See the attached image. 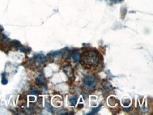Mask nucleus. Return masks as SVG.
<instances>
[{
    "instance_id": "nucleus-7",
    "label": "nucleus",
    "mask_w": 153,
    "mask_h": 115,
    "mask_svg": "<svg viewBox=\"0 0 153 115\" xmlns=\"http://www.w3.org/2000/svg\"><path fill=\"white\" fill-rule=\"evenodd\" d=\"M30 93L31 94L35 95L39 94V92L38 91V90H36V89H35V88H31V89L30 90Z\"/></svg>"
},
{
    "instance_id": "nucleus-3",
    "label": "nucleus",
    "mask_w": 153,
    "mask_h": 115,
    "mask_svg": "<svg viewBox=\"0 0 153 115\" xmlns=\"http://www.w3.org/2000/svg\"><path fill=\"white\" fill-rule=\"evenodd\" d=\"M36 82L38 83V85H40V86H45V78L42 75H39L36 79Z\"/></svg>"
},
{
    "instance_id": "nucleus-2",
    "label": "nucleus",
    "mask_w": 153,
    "mask_h": 115,
    "mask_svg": "<svg viewBox=\"0 0 153 115\" xmlns=\"http://www.w3.org/2000/svg\"><path fill=\"white\" fill-rule=\"evenodd\" d=\"M83 83L88 88H93L96 85V79L94 76L88 75L83 78Z\"/></svg>"
},
{
    "instance_id": "nucleus-9",
    "label": "nucleus",
    "mask_w": 153,
    "mask_h": 115,
    "mask_svg": "<svg viewBox=\"0 0 153 115\" xmlns=\"http://www.w3.org/2000/svg\"><path fill=\"white\" fill-rule=\"evenodd\" d=\"M114 2H115V3H117V2H119V1H120L121 0H112Z\"/></svg>"
},
{
    "instance_id": "nucleus-8",
    "label": "nucleus",
    "mask_w": 153,
    "mask_h": 115,
    "mask_svg": "<svg viewBox=\"0 0 153 115\" xmlns=\"http://www.w3.org/2000/svg\"><path fill=\"white\" fill-rule=\"evenodd\" d=\"M2 83L4 85H5V84L7 83V80H6V77L4 76V74H3V77H2Z\"/></svg>"
},
{
    "instance_id": "nucleus-4",
    "label": "nucleus",
    "mask_w": 153,
    "mask_h": 115,
    "mask_svg": "<svg viewBox=\"0 0 153 115\" xmlns=\"http://www.w3.org/2000/svg\"><path fill=\"white\" fill-rule=\"evenodd\" d=\"M71 58H72V59H73L74 61H79V60H80V58H81V55H80L78 52H75V53H73V54L72 55Z\"/></svg>"
},
{
    "instance_id": "nucleus-1",
    "label": "nucleus",
    "mask_w": 153,
    "mask_h": 115,
    "mask_svg": "<svg viewBox=\"0 0 153 115\" xmlns=\"http://www.w3.org/2000/svg\"><path fill=\"white\" fill-rule=\"evenodd\" d=\"M83 61L90 66H95L99 62V57L98 54L93 51H88L85 53L83 58Z\"/></svg>"
},
{
    "instance_id": "nucleus-5",
    "label": "nucleus",
    "mask_w": 153,
    "mask_h": 115,
    "mask_svg": "<svg viewBox=\"0 0 153 115\" xmlns=\"http://www.w3.org/2000/svg\"><path fill=\"white\" fill-rule=\"evenodd\" d=\"M77 99H78V98L77 97H73V98H71V104L72 105H73V106H75L76 105V102H77Z\"/></svg>"
},
{
    "instance_id": "nucleus-6",
    "label": "nucleus",
    "mask_w": 153,
    "mask_h": 115,
    "mask_svg": "<svg viewBox=\"0 0 153 115\" xmlns=\"http://www.w3.org/2000/svg\"><path fill=\"white\" fill-rule=\"evenodd\" d=\"M100 107L101 106H100V107H97V108H95V109H93L92 111H91V112H90V113H88V115H95V114H96L99 110H100Z\"/></svg>"
}]
</instances>
